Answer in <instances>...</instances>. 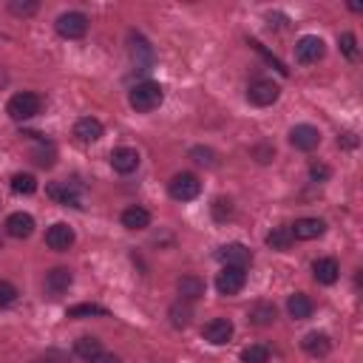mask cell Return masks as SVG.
Here are the masks:
<instances>
[{"instance_id": "cell-5", "label": "cell", "mask_w": 363, "mask_h": 363, "mask_svg": "<svg viewBox=\"0 0 363 363\" xmlns=\"http://www.w3.org/2000/svg\"><path fill=\"white\" fill-rule=\"evenodd\" d=\"M323 54H326V43L318 34H303L295 43V60L303 62V65H312V62L323 60Z\"/></svg>"}, {"instance_id": "cell-16", "label": "cell", "mask_w": 363, "mask_h": 363, "mask_svg": "<svg viewBox=\"0 0 363 363\" xmlns=\"http://www.w3.org/2000/svg\"><path fill=\"white\" fill-rule=\"evenodd\" d=\"M6 233L11 235V238H28L31 233H34V218L28 216V213H11L9 218H6Z\"/></svg>"}, {"instance_id": "cell-37", "label": "cell", "mask_w": 363, "mask_h": 363, "mask_svg": "<svg viewBox=\"0 0 363 363\" xmlns=\"http://www.w3.org/2000/svg\"><path fill=\"white\" fill-rule=\"evenodd\" d=\"M34 162H37L40 167H51V164H54V150H48V153H45V150H37V153H34Z\"/></svg>"}, {"instance_id": "cell-35", "label": "cell", "mask_w": 363, "mask_h": 363, "mask_svg": "<svg viewBox=\"0 0 363 363\" xmlns=\"http://www.w3.org/2000/svg\"><path fill=\"white\" fill-rule=\"evenodd\" d=\"M190 156H193L199 164H204V167H213V164H216V153H213L210 147H193Z\"/></svg>"}, {"instance_id": "cell-19", "label": "cell", "mask_w": 363, "mask_h": 363, "mask_svg": "<svg viewBox=\"0 0 363 363\" xmlns=\"http://www.w3.org/2000/svg\"><path fill=\"white\" fill-rule=\"evenodd\" d=\"M179 295H182V301H187V303L199 301V298L204 295V281H201L199 275H182V278H179Z\"/></svg>"}, {"instance_id": "cell-22", "label": "cell", "mask_w": 363, "mask_h": 363, "mask_svg": "<svg viewBox=\"0 0 363 363\" xmlns=\"http://www.w3.org/2000/svg\"><path fill=\"white\" fill-rule=\"evenodd\" d=\"M286 312H289V318H295V320L309 318V315H312V301H309V295H303V292L289 295V301H286Z\"/></svg>"}, {"instance_id": "cell-14", "label": "cell", "mask_w": 363, "mask_h": 363, "mask_svg": "<svg viewBox=\"0 0 363 363\" xmlns=\"http://www.w3.org/2000/svg\"><path fill=\"white\" fill-rule=\"evenodd\" d=\"M111 167H113L116 173L128 176V173H133V170L139 167V153H136L133 147H116V150L111 153Z\"/></svg>"}, {"instance_id": "cell-31", "label": "cell", "mask_w": 363, "mask_h": 363, "mask_svg": "<svg viewBox=\"0 0 363 363\" xmlns=\"http://www.w3.org/2000/svg\"><path fill=\"white\" fill-rule=\"evenodd\" d=\"M37 9H40L37 0H11V3H9V11L17 14V17H31Z\"/></svg>"}, {"instance_id": "cell-25", "label": "cell", "mask_w": 363, "mask_h": 363, "mask_svg": "<svg viewBox=\"0 0 363 363\" xmlns=\"http://www.w3.org/2000/svg\"><path fill=\"white\" fill-rule=\"evenodd\" d=\"M167 315H170V323H173L176 329H184V326H190L193 309H190V303H187V301H176V303L167 309Z\"/></svg>"}, {"instance_id": "cell-29", "label": "cell", "mask_w": 363, "mask_h": 363, "mask_svg": "<svg viewBox=\"0 0 363 363\" xmlns=\"http://www.w3.org/2000/svg\"><path fill=\"white\" fill-rule=\"evenodd\" d=\"M94 315H108V309L99 306V303H74V306H68V318H94Z\"/></svg>"}, {"instance_id": "cell-12", "label": "cell", "mask_w": 363, "mask_h": 363, "mask_svg": "<svg viewBox=\"0 0 363 363\" xmlns=\"http://www.w3.org/2000/svg\"><path fill=\"white\" fill-rule=\"evenodd\" d=\"M102 122L99 119H94V116H82V119H77V125H74V136L82 142V145H91V142H99L102 139Z\"/></svg>"}, {"instance_id": "cell-38", "label": "cell", "mask_w": 363, "mask_h": 363, "mask_svg": "<svg viewBox=\"0 0 363 363\" xmlns=\"http://www.w3.org/2000/svg\"><path fill=\"white\" fill-rule=\"evenodd\" d=\"M91 363H122V360H119L116 354H108V352H102V354H96Z\"/></svg>"}, {"instance_id": "cell-33", "label": "cell", "mask_w": 363, "mask_h": 363, "mask_svg": "<svg viewBox=\"0 0 363 363\" xmlns=\"http://www.w3.org/2000/svg\"><path fill=\"white\" fill-rule=\"evenodd\" d=\"M233 216V201L230 199H216L213 201V218L216 221H227Z\"/></svg>"}, {"instance_id": "cell-39", "label": "cell", "mask_w": 363, "mask_h": 363, "mask_svg": "<svg viewBox=\"0 0 363 363\" xmlns=\"http://www.w3.org/2000/svg\"><path fill=\"white\" fill-rule=\"evenodd\" d=\"M340 142H343L346 147H354V145H357V139H354V133H343V139H337V145H340Z\"/></svg>"}, {"instance_id": "cell-27", "label": "cell", "mask_w": 363, "mask_h": 363, "mask_svg": "<svg viewBox=\"0 0 363 363\" xmlns=\"http://www.w3.org/2000/svg\"><path fill=\"white\" fill-rule=\"evenodd\" d=\"M11 190L23 193V196H31V193H37V179L31 173H14L11 176Z\"/></svg>"}, {"instance_id": "cell-34", "label": "cell", "mask_w": 363, "mask_h": 363, "mask_svg": "<svg viewBox=\"0 0 363 363\" xmlns=\"http://www.w3.org/2000/svg\"><path fill=\"white\" fill-rule=\"evenodd\" d=\"M14 301H17V286L9 284V281H0V309L11 306Z\"/></svg>"}, {"instance_id": "cell-23", "label": "cell", "mask_w": 363, "mask_h": 363, "mask_svg": "<svg viewBox=\"0 0 363 363\" xmlns=\"http://www.w3.org/2000/svg\"><path fill=\"white\" fill-rule=\"evenodd\" d=\"M147 224H150V213L145 207H128L122 213V227L128 230H145Z\"/></svg>"}, {"instance_id": "cell-1", "label": "cell", "mask_w": 363, "mask_h": 363, "mask_svg": "<svg viewBox=\"0 0 363 363\" xmlns=\"http://www.w3.org/2000/svg\"><path fill=\"white\" fill-rule=\"evenodd\" d=\"M162 99H164L162 85H159V82H150V79L136 82V85L130 88V94H128L130 108L139 111V113H150V111H156V108L162 105Z\"/></svg>"}, {"instance_id": "cell-2", "label": "cell", "mask_w": 363, "mask_h": 363, "mask_svg": "<svg viewBox=\"0 0 363 363\" xmlns=\"http://www.w3.org/2000/svg\"><path fill=\"white\" fill-rule=\"evenodd\" d=\"M40 108H43V99H40L34 91H20V94H14V96L9 99L6 113H9L11 119H17V122H26V119L37 116Z\"/></svg>"}, {"instance_id": "cell-7", "label": "cell", "mask_w": 363, "mask_h": 363, "mask_svg": "<svg viewBox=\"0 0 363 363\" xmlns=\"http://www.w3.org/2000/svg\"><path fill=\"white\" fill-rule=\"evenodd\" d=\"M278 96H281V88H278L272 79H255V82H250V88H247V99H250L252 105H261V108L272 105Z\"/></svg>"}, {"instance_id": "cell-8", "label": "cell", "mask_w": 363, "mask_h": 363, "mask_svg": "<svg viewBox=\"0 0 363 363\" xmlns=\"http://www.w3.org/2000/svg\"><path fill=\"white\" fill-rule=\"evenodd\" d=\"M289 145L295 150H315L320 145V130L315 125H295L289 130Z\"/></svg>"}, {"instance_id": "cell-4", "label": "cell", "mask_w": 363, "mask_h": 363, "mask_svg": "<svg viewBox=\"0 0 363 363\" xmlns=\"http://www.w3.org/2000/svg\"><path fill=\"white\" fill-rule=\"evenodd\" d=\"M57 34L60 37H65V40H79V37H85V31H88V17L82 14V11H65V14H60L57 17Z\"/></svg>"}, {"instance_id": "cell-24", "label": "cell", "mask_w": 363, "mask_h": 363, "mask_svg": "<svg viewBox=\"0 0 363 363\" xmlns=\"http://www.w3.org/2000/svg\"><path fill=\"white\" fill-rule=\"evenodd\" d=\"M74 352H77V357H82V360H94L96 354H102V340L99 337H91V335H85V337H79L77 343H74Z\"/></svg>"}, {"instance_id": "cell-9", "label": "cell", "mask_w": 363, "mask_h": 363, "mask_svg": "<svg viewBox=\"0 0 363 363\" xmlns=\"http://www.w3.org/2000/svg\"><path fill=\"white\" fill-rule=\"evenodd\" d=\"M216 258H218L224 267H247V264L252 261V252H250L244 244L233 241V244H224V247H218Z\"/></svg>"}, {"instance_id": "cell-18", "label": "cell", "mask_w": 363, "mask_h": 363, "mask_svg": "<svg viewBox=\"0 0 363 363\" xmlns=\"http://www.w3.org/2000/svg\"><path fill=\"white\" fill-rule=\"evenodd\" d=\"M301 346H303L306 354H312V357H323V354H329L332 340H329L323 332H309V335H303Z\"/></svg>"}, {"instance_id": "cell-10", "label": "cell", "mask_w": 363, "mask_h": 363, "mask_svg": "<svg viewBox=\"0 0 363 363\" xmlns=\"http://www.w3.org/2000/svg\"><path fill=\"white\" fill-rule=\"evenodd\" d=\"M201 337H204L207 343H213V346H224V343L233 337V323H230L227 318H213V320L204 323Z\"/></svg>"}, {"instance_id": "cell-11", "label": "cell", "mask_w": 363, "mask_h": 363, "mask_svg": "<svg viewBox=\"0 0 363 363\" xmlns=\"http://www.w3.org/2000/svg\"><path fill=\"white\" fill-rule=\"evenodd\" d=\"M74 230L68 227V224H62V221H57V224H51L48 230H45V244L51 247V250H57V252H65L71 244H74Z\"/></svg>"}, {"instance_id": "cell-36", "label": "cell", "mask_w": 363, "mask_h": 363, "mask_svg": "<svg viewBox=\"0 0 363 363\" xmlns=\"http://www.w3.org/2000/svg\"><path fill=\"white\" fill-rule=\"evenodd\" d=\"M309 176H312L315 182H326V179H329V167L320 164V162H315V164H309Z\"/></svg>"}, {"instance_id": "cell-3", "label": "cell", "mask_w": 363, "mask_h": 363, "mask_svg": "<svg viewBox=\"0 0 363 363\" xmlns=\"http://www.w3.org/2000/svg\"><path fill=\"white\" fill-rule=\"evenodd\" d=\"M167 193L176 199V201H193L199 193H201V182L196 173H176L167 184Z\"/></svg>"}, {"instance_id": "cell-17", "label": "cell", "mask_w": 363, "mask_h": 363, "mask_svg": "<svg viewBox=\"0 0 363 363\" xmlns=\"http://www.w3.org/2000/svg\"><path fill=\"white\" fill-rule=\"evenodd\" d=\"M312 275H315L318 284H335L337 275H340V267H337L335 258H318L312 264Z\"/></svg>"}, {"instance_id": "cell-15", "label": "cell", "mask_w": 363, "mask_h": 363, "mask_svg": "<svg viewBox=\"0 0 363 363\" xmlns=\"http://www.w3.org/2000/svg\"><path fill=\"white\" fill-rule=\"evenodd\" d=\"M128 51H130V60L136 65H150V60H153L150 43L142 34H136V31H130V37H128Z\"/></svg>"}, {"instance_id": "cell-6", "label": "cell", "mask_w": 363, "mask_h": 363, "mask_svg": "<svg viewBox=\"0 0 363 363\" xmlns=\"http://www.w3.org/2000/svg\"><path fill=\"white\" fill-rule=\"evenodd\" d=\"M244 284H247V272H244V267H224L218 275H216V289H218V295H238L241 289H244Z\"/></svg>"}, {"instance_id": "cell-20", "label": "cell", "mask_w": 363, "mask_h": 363, "mask_svg": "<svg viewBox=\"0 0 363 363\" xmlns=\"http://www.w3.org/2000/svg\"><path fill=\"white\" fill-rule=\"evenodd\" d=\"M45 193H48L54 201L65 204V207H79V196L74 193V187H68V182H54V184L45 187Z\"/></svg>"}, {"instance_id": "cell-21", "label": "cell", "mask_w": 363, "mask_h": 363, "mask_svg": "<svg viewBox=\"0 0 363 363\" xmlns=\"http://www.w3.org/2000/svg\"><path fill=\"white\" fill-rule=\"evenodd\" d=\"M71 269H65V267H54L48 275H45V289L51 292V295H60V292H65L68 286H71Z\"/></svg>"}, {"instance_id": "cell-30", "label": "cell", "mask_w": 363, "mask_h": 363, "mask_svg": "<svg viewBox=\"0 0 363 363\" xmlns=\"http://www.w3.org/2000/svg\"><path fill=\"white\" fill-rule=\"evenodd\" d=\"M241 363H269V349L261 343H252L241 352Z\"/></svg>"}, {"instance_id": "cell-28", "label": "cell", "mask_w": 363, "mask_h": 363, "mask_svg": "<svg viewBox=\"0 0 363 363\" xmlns=\"http://www.w3.org/2000/svg\"><path fill=\"white\" fill-rule=\"evenodd\" d=\"M267 244H269L272 250H289V244H292L289 227H275V230L267 235Z\"/></svg>"}, {"instance_id": "cell-32", "label": "cell", "mask_w": 363, "mask_h": 363, "mask_svg": "<svg viewBox=\"0 0 363 363\" xmlns=\"http://www.w3.org/2000/svg\"><path fill=\"white\" fill-rule=\"evenodd\" d=\"M337 43H340V51L346 54V60H357V37L352 34V31H343L340 37H337Z\"/></svg>"}, {"instance_id": "cell-26", "label": "cell", "mask_w": 363, "mask_h": 363, "mask_svg": "<svg viewBox=\"0 0 363 363\" xmlns=\"http://www.w3.org/2000/svg\"><path fill=\"white\" fill-rule=\"evenodd\" d=\"M250 320H252L255 326H269V323L275 320V306H272V303H255V306L250 309Z\"/></svg>"}, {"instance_id": "cell-13", "label": "cell", "mask_w": 363, "mask_h": 363, "mask_svg": "<svg viewBox=\"0 0 363 363\" xmlns=\"http://www.w3.org/2000/svg\"><path fill=\"white\" fill-rule=\"evenodd\" d=\"M323 230H326V224H323L320 218H298V221L289 227L292 238H298V241H312V238H320V235H323Z\"/></svg>"}]
</instances>
